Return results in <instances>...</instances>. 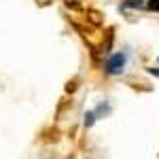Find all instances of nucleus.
Returning <instances> with one entry per match:
<instances>
[{
  "instance_id": "1",
  "label": "nucleus",
  "mask_w": 159,
  "mask_h": 159,
  "mask_svg": "<svg viewBox=\"0 0 159 159\" xmlns=\"http://www.w3.org/2000/svg\"><path fill=\"white\" fill-rule=\"evenodd\" d=\"M125 61H127V55L125 53H115V55H110L108 61H106V74L110 76H115V74H121L123 68H125Z\"/></svg>"
},
{
  "instance_id": "2",
  "label": "nucleus",
  "mask_w": 159,
  "mask_h": 159,
  "mask_svg": "<svg viewBox=\"0 0 159 159\" xmlns=\"http://www.w3.org/2000/svg\"><path fill=\"white\" fill-rule=\"evenodd\" d=\"M93 121H96V112H87L85 115V125L89 127V125H93Z\"/></svg>"
},
{
  "instance_id": "3",
  "label": "nucleus",
  "mask_w": 159,
  "mask_h": 159,
  "mask_svg": "<svg viewBox=\"0 0 159 159\" xmlns=\"http://www.w3.org/2000/svg\"><path fill=\"white\" fill-rule=\"evenodd\" d=\"M151 11H157L159 13V0H148V4H147Z\"/></svg>"
},
{
  "instance_id": "4",
  "label": "nucleus",
  "mask_w": 159,
  "mask_h": 159,
  "mask_svg": "<svg viewBox=\"0 0 159 159\" xmlns=\"http://www.w3.org/2000/svg\"><path fill=\"white\" fill-rule=\"evenodd\" d=\"M125 7H142V2H140V0H127Z\"/></svg>"
}]
</instances>
